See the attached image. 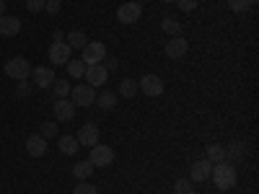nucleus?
Here are the masks:
<instances>
[{"label": "nucleus", "mask_w": 259, "mask_h": 194, "mask_svg": "<svg viewBox=\"0 0 259 194\" xmlns=\"http://www.w3.org/2000/svg\"><path fill=\"white\" fill-rule=\"evenodd\" d=\"M94 166H109L112 161H114V150L109 148V145H94L91 148V158H89Z\"/></svg>", "instance_id": "nucleus-11"}, {"label": "nucleus", "mask_w": 259, "mask_h": 194, "mask_svg": "<svg viewBox=\"0 0 259 194\" xmlns=\"http://www.w3.org/2000/svg\"><path fill=\"white\" fill-rule=\"evenodd\" d=\"M174 194H197V189H194V181H187V179L174 181Z\"/></svg>", "instance_id": "nucleus-26"}, {"label": "nucleus", "mask_w": 259, "mask_h": 194, "mask_svg": "<svg viewBox=\"0 0 259 194\" xmlns=\"http://www.w3.org/2000/svg\"><path fill=\"white\" fill-rule=\"evenodd\" d=\"M52 88H55V99H68L70 96V83L68 80H55Z\"/></svg>", "instance_id": "nucleus-27"}, {"label": "nucleus", "mask_w": 259, "mask_h": 194, "mask_svg": "<svg viewBox=\"0 0 259 194\" xmlns=\"http://www.w3.org/2000/svg\"><path fill=\"white\" fill-rule=\"evenodd\" d=\"M70 55H73V50L65 44V41H52V47H50V52H47V57H50L52 65H68Z\"/></svg>", "instance_id": "nucleus-8"}, {"label": "nucleus", "mask_w": 259, "mask_h": 194, "mask_svg": "<svg viewBox=\"0 0 259 194\" xmlns=\"http://www.w3.org/2000/svg\"><path fill=\"white\" fill-rule=\"evenodd\" d=\"M210 171H212V163L207 158L194 161L192 168H189V181H207L210 179Z\"/></svg>", "instance_id": "nucleus-13"}, {"label": "nucleus", "mask_w": 259, "mask_h": 194, "mask_svg": "<svg viewBox=\"0 0 259 194\" xmlns=\"http://www.w3.org/2000/svg\"><path fill=\"white\" fill-rule=\"evenodd\" d=\"M26 153L31 158H41L47 153V140L41 137V135H29L26 137Z\"/></svg>", "instance_id": "nucleus-15"}, {"label": "nucleus", "mask_w": 259, "mask_h": 194, "mask_svg": "<svg viewBox=\"0 0 259 194\" xmlns=\"http://www.w3.org/2000/svg\"><path fill=\"white\" fill-rule=\"evenodd\" d=\"M246 156V145L241 140H233L231 145H226V161H241Z\"/></svg>", "instance_id": "nucleus-18"}, {"label": "nucleus", "mask_w": 259, "mask_h": 194, "mask_svg": "<svg viewBox=\"0 0 259 194\" xmlns=\"http://www.w3.org/2000/svg\"><path fill=\"white\" fill-rule=\"evenodd\" d=\"M163 3H174V0H163Z\"/></svg>", "instance_id": "nucleus-38"}, {"label": "nucleus", "mask_w": 259, "mask_h": 194, "mask_svg": "<svg viewBox=\"0 0 259 194\" xmlns=\"http://www.w3.org/2000/svg\"><path fill=\"white\" fill-rule=\"evenodd\" d=\"M70 101L75 104V106H91L94 101H96V88H91L89 83H78L75 88H70Z\"/></svg>", "instance_id": "nucleus-4"}, {"label": "nucleus", "mask_w": 259, "mask_h": 194, "mask_svg": "<svg viewBox=\"0 0 259 194\" xmlns=\"http://www.w3.org/2000/svg\"><path fill=\"white\" fill-rule=\"evenodd\" d=\"M45 6H47V0H26L29 13H41V11H45Z\"/></svg>", "instance_id": "nucleus-32"}, {"label": "nucleus", "mask_w": 259, "mask_h": 194, "mask_svg": "<svg viewBox=\"0 0 259 194\" xmlns=\"http://www.w3.org/2000/svg\"><path fill=\"white\" fill-rule=\"evenodd\" d=\"M65 68H68V75H70V78H83V75H85V62H83L80 57L68 60V65H65Z\"/></svg>", "instance_id": "nucleus-24"}, {"label": "nucleus", "mask_w": 259, "mask_h": 194, "mask_svg": "<svg viewBox=\"0 0 259 194\" xmlns=\"http://www.w3.org/2000/svg\"><path fill=\"white\" fill-rule=\"evenodd\" d=\"M78 145H83V148H94V145H99V127L96 124H83L80 129H78Z\"/></svg>", "instance_id": "nucleus-10"}, {"label": "nucleus", "mask_w": 259, "mask_h": 194, "mask_svg": "<svg viewBox=\"0 0 259 194\" xmlns=\"http://www.w3.org/2000/svg\"><path fill=\"white\" fill-rule=\"evenodd\" d=\"M31 62L26 60V57H11L8 62H6V75L8 78H13L16 83L18 80H29L31 78Z\"/></svg>", "instance_id": "nucleus-2"}, {"label": "nucleus", "mask_w": 259, "mask_h": 194, "mask_svg": "<svg viewBox=\"0 0 259 194\" xmlns=\"http://www.w3.org/2000/svg\"><path fill=\"white\" fill-rule=\"evenodd\" d=\"M31 96V83L29 80H18L16 83V99H29Z\"/></svg>", "instance_id": "nucleus-30"}, {"label": "nucleus", "mask_w": 259, "mask_h": 194, "mask_svg": "<svg viewBox=\"0 0 259 194\" xmlns=\"http://www.w3.org/2000/svg\"><path fill=\"white\" fill-rule=\"evenodd\" d=\"M39 135L45 137V140L57 137V122H45V124H41V129H39Z\"/></svg>", "instance_id": "nucleus-29"}, {"label": "nucleus", "mask_w": 259, "mask_h": 194, "mask_svg": "<svg viewBox=\"0 0 259 194\" xmlns=\"http://www.w3.org/2000/svg\"><path fill=\"white\" fill-rule=\"evenodd\" d=\"M101 65H104V68H106V70H109V73H112V70H117V68H119V62H117V60H114V57H112V60H104V62H101Z\"/></svg>", "instance_id": "nucleus-35"}, {"label": "nucleus", "mask_w": 259, "mask_h": 194, "mask_svg": "<svg viewBox=\"0 0 259 194\" xmlns=\"http://www.w3.org/2000/svg\"><path fill=\"white\" fill-rule=\"evenodd\" d=\"M236 168H233V163H228V161H221V163H212V171H210V179H212V184L218 186V189H233V184H236Z\"/></svg>", "instance_id": "nucleus-1"}, {"label": "nucleus", "mask_w": 259, "mask_h": 194, "mask_svg": "<svg viewBox=\"0 0 259 194\" xmlns=\"http://www.w3.org/2000/svg\"><path fill=\"white\" fill-rule=\"evenodd\" d=\"M31 80H34L36 88H52V83L57 80V75H55L52 68H36V70H31Z\"/></svg>", "instance_id": "nucleus-14"}, {"label": "nucleus", "mask_w": 259, "mask_h": 194, "mask_svg": "<svg viewBox=\"0 0 259 194\" xmlns=\"http://www.w3.org/2000/svg\"><path fill=\"white\" fill-rule=\"evenodd\" d=\"M254 6V0H228V8L233 11V13H244V11H249Z\"/></svg>", "instance_id": "nucleus-28"}, {"label": "nucleus", "mask_w": 259, "mask_h": 194, "mask_svg": "<svg viewBox=\"0 0 259 194\" xmlns=\"http://www.w3.org/2000/svg\"><path fill=\"white\" fill-rule=\"evenodd\" d=\"M52 112H55V119L57 122H70L75 117V104L70 99H57L55 106H52Z\"/></svg>", "instance_id": "nucleus-9"}, {"label": "nucleus", "mask_w": 259, "mask_h": 194, "mask_svg": "<svg viewBox=\"0 0 259 194\" xmlns=\"http://www.w3.org/2000/svg\"><path fill=\"white\" fill-rule=\"evenodd\" d=\"M140 91L145 93V96H150V99H156V96H161L163 93V80L158 78V75H145V78H140Z\"/></svg>", "instance_id": "nucleus-7"}, {"label": "nucleus", "mask_w": 259, "mask_h": 194, "mask_svg": "<svg viewBox=\"0 0 259 194\" xmlns=\"http://www.w3.org/2000/svg\"><path fill=\"white\" fill-rule=\"evenodd\" d=\"M57 148H60L62 156H75L80 145H78V140H75L73 135H62V137L57 140Z\"/></svg>", "instance_id": "nucleus-17"}, {"label": "nucleus", "mask_w": 259, "mask_h": 194, "mask_svg": "<svg viewBox=\"0 0 259 194\" xmlns=\"http://www.w3.org/2000/svg\"><path fill=\"white\" fill-rule=\"evenodd\" d=\"M205 158H207L210 163H221V161H226V148H223L221 142H210L207 150H205Z\"/></svg>", "instance_id": "nucleus-21"}, {"label": "nucleus", "mask_w": 259, "mask_h": 194, "mask_svg": "<svg viewBox=\"0 0 259 194\" xmlns=\"http://www.w3.org/2000/svg\"><path fill=\"white\" fill-rule=\"evenodd\" d=\"M174 3L184 11V13H189V11H194L197 8V0H174Z\"/></svg>", "instance_id": "nucleus-34"}, {"label": "nucleus", "mask_w": 259, "mask_h": 194, "mask_svg": "<svg viewBox=\"0 0 259 194\" xmlns=\"http://www.w3.org/2000/svg\"><path fill=\"white\" fill-rule=\"evenodd\" d=\"M133 3H140V0H133Z\"/></svg>", "instance_id": "nucleus-39"}, {"label": "nucleus", "mask_w": 259, "mask_h": 194, "mask_svg": "<svg viewBox=\"0 0 259 194\" xmlns=\"http://www.w3.org/2000/svg\"><path fill=\"white\" fill-rule=\"evenodd\" d=\"M94 163L91 161H78L75 166H73V176L78 179V181H85V179H91V174H94Z\"/></svg>", "instance_id": "nucleus-19"}, {"label": "nucleus", "mask_w": 259, "mask_h": 194, "mask_svg": "<svg viewBox=\"0 0 259 194\" xmlns=\"http://www.w3.org/2000/svg\"><path fill=\"white\" fill-rule=\"evenodd\" d=\"M65 44H68L70 50H83L85 44H89V39H85V34L83 31H70V34H65Z\"/></svg>", "instance_id": "nucleus-22"}, {"label": "nucleus", "mask_w": 259, "mask_h": 194, "mask_svg": "<svg viewBox=\"0 0 259 194\" xmlns=\"http://www.w3.org/2000/svg\"><path fill=\"white\" fill-rule=\"evenodd\" d=\"M104 57H106V44L104 41H89V44L80 50V60L85 65H99V62H104Z\"/></svg>", "instance_id": "nucleus-3"}, {"label": "nucleus", "mask_w": 259, "mask_h": 194, "mask_svg": "<svg viewBox=\"0 0 259 194\" xmlns=\"http://www.w3.org/2000/svg\"><path fill=\"white\" fill-rule=\"evenodd\" d=\"M187 50H189V44L184 36H171L166 41V57H171V60H182L187 55Z\"/></svg>", "instance_id": "nucleus-12"}, {"label": "nucleus", "mask_w": 259, "mask_h": 194, "mask_svg": "<svg viewBox=\"0 0 259 194\" xmlns=\"http://www.w3.org/2000/svg\"><path fill=\"white\" fill-rule=\"evenodd\" d=\"M6 13V0H0V16Z\"/></svg>", "instance_id": "nucleus-37"}, {"label": "nucleus", "mask_w": 259, "mask_h": 194, "mask_svg": "<svg viewBox=\"0 0 259 194\" xmlns=\"http://www.w3.org/2000/svg\"><path fill=\"white\" fill-rule=\"evenodd\" d=\"M60 8H62V3H60V0H47L45 13H50V16H57V13H60Z\"/></svg>", "instance_id": "nucleus-33"}, {"label": "nucleus", "mask_w": 259, "mask_h": 194, "mask_svg": "<svg viewBox=\"0 0 259 194\" xmlns=\"http://www.w3.org/2000/svg\"><path fill=\"white\" fill-rule=\"evenodd\" d=\"M140 16H143V8H140V3H122L119 6V11H117V18H119V24H135V21H140Z\"/></svg>", "instance_id": "nucleus-6"}, {"label": "nucleus", "mask_w": 259, "mask_h": 194, "mask_svg": "<svg viewBox=\"0 0 259 194\" xmlns=\"http://www.w3.org/2000/svg\"><path fill=\"white\" fill-rule=\"evenodd\" d=\"M85 83L91 85V88H99V85H104L106 80H109V70L104 68V65H85Z\"/></svg>", "instance_id": "nucleus-5"}, {"label": "nucleus", "mask_w": 259, "mask_h": 194, "mask_svg": "<svg viewBox=\"0 0 259 194\" xmlns=\"http://www.w3.org/2000/svg\"><path fill=\"white\" fill-rule=\"evenodd\" d=\"M21 31V21L16 16H0V36H16Z\"/></svg>", "instance_id": "nucleus-16"}, {"label": "nucleus", "mask_w": 259, "mask_h": 194, "mask_svg": "<svg viewBox=\"0 0 259 194\" xmlns=\"http://www.w3.org/2000/svg\"><path fill=\"white\" fill-rule=\"evenodd\" d=\"M161 29H163L166 36H182V24H179L177 18H163Z\"/></svg>", "instance_id": "nucleus-25"}, {"label": "nucleus", "mask_w": 259, "mask_h": 194, "mask_svg": "<svg viewBox=\"0 0 259 194\" xmlns=\"http://www.w3.org/2000/svg\"><path fill=\"white\" fill-rule=\"evenodd\" d=\"M140 93V85H138V80H133V78H124L122 83H119V96L122 99H135Z\"/></svg>", "instance_id": "nucleus-20"}, {"label": "nucleus", "mask_w": 259, "mask_h": 194, "mask_svg": "<svg viewBox=\"0 0 259 194\" xmlns=\"http://www.w3.org/2000/svg\"><path fill=\"white\" fill-rule=\"evenodd\" d=\"M73 194H99V189L91 181H78V186L73 189Z\"/></svg>", "instance_id": "nucleus-31"}, {"label": "nucleus", "mask_w": 259, "mask_h": 194, "mask_svg": "<svg viewBox=\"0 0 259 194\" xmlns=\"http://www.w3.org/2000/svg\"><path fill=\"white\" fill-rule=\"evenodd\" d=\"M94 104H99V109L109 112V109H114V106H117V93H114V91H101Z\"/></svg>", "instance_id": "nucleus-23"}, {"label": "nucleus", "mask_w": 259, "mask_h": 194, "mask_svg": "<svg viewBox=\"0 0 259 194\" xmlns=\"http://www.w3.org/2000/svg\"><path fill=\"white\" fill-rule=\"evenodd\" d=\"M52 39H55V41H65V34H62V31H60V29H57V31H55V34H52Z\"/></svg>", "instance_id": "nucleus-36"}]
</instances>
